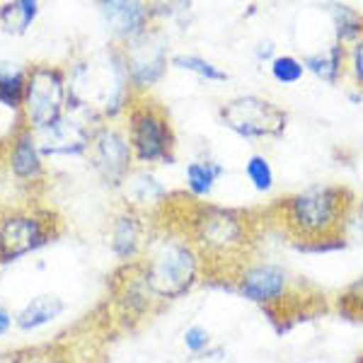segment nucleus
Listing matches in <instances>:
<instances>
[{"instance_id": "cd10ccee", "label": "nucleus", "mask_w": 363, "mask_h": 363, "mask_svg": "<svg viewBox=\"0 0 363 363\" xmlns=\"http://www.w3.org/2000/svg\"><path fill=\"white\" fill-rule=\"evenodd\" d=\"M186 363H235V359H233V351H228L225 347H211L203 354L191 356Z\"/></svg>"}, {"instance_id": "f257e3e1", "label": "nucleus", "mask_w": 363, "mask_h": 363, "mask_svg": "<svg viewBox=\"0 0 363 363\" xmlns=\"http://www.w3.org/2000/svg\"><path fill=\"white\" fill-rule=\"evenodd\" d=\"M281 223L301 250L330 252L344 247V228L354 211L347 186L315 184L279 201Z\"/></svg>"}, {"instance_id": "1a4fd4ad", "label": "nucleus", "mask_w": 363, "mask_h": 363, "mask_svg": "<svg viewBox=\"0 0 363 363\" xmlns=\"http://www.w3.org/2000/svg\"><path fill=\"white\" fill-rule=\"evenodd\" d=\"M90 160L99 177L109 182L112 186H119L131 174L133 150L128 143V136L114 126H97L90 140Z\"/></svg>"}, {"instance_id": "5701e85b", "label": "nucleus", "mask_w": 363, "mask_h": 363, "mask_svg": "<svg viewBox=\"0 0 363 363\" xmlns=\"http://www.w3.org/2000/svg\"><path fill=\"white\" fill-rule=\"evenodd\" d=\"M245 177L250 179V184L255 186L259 194H267V191L274 189V182H277V174H274V167L269 162V157L255 153L245 160Z\"/></svg>"}, {"instance_id": "6e6552de", "label": "nucleus", "mask_w": 363, "mask_h": 363, "mask_svg": "<svg viewBox=\"0 0 363 363\" xmlns=\"http://www.w3.org/2000/svg\"><path fill=\"white\" fill-rule=\"evenodd\" d=\"M233 281H235V291L240 296L264 310L281 306L291 294V274L284 267L269 264V262L240 264Z\"/></svg>"}, {"instance_id": "c85d7f7f", "label": "nucleus", "mask_w": 363, "mask_h": 363, "mask_svg": "<svg viewBox=\"0 0 363 363\" xmlns=\"http://www.w3.org/2000/svg\"><path fill=\"white\" fill-rule=\"evenodd\" d=\"M257 58L259 61H267L269 58V63L277 58V46H274V42H262L259 46H257Z\"/></svg>"}, {"instance_id": "c756f323", "label": "nucleus", "mask_w": 363, "mask_h": 363, "mask_svg": "<svg viewBox=\"0 0 363 363\" xmlns=\"http://www.w3.org/2000/svg\"><path fill=\"white\" fill-rule=\"evenodd\" d=\"M10 322H13V318H10V313L5 310L3 306H0V335H5V332L10 330Z\"/></svg>"}, {"instance_id": "aec40b11", "label": "nucleus", "mask_w": 363, "mask_h": 363, "mask_svg": "<svg viewBox=\"0 0 363 363\" xmlns=\"http://www.w3.org/2000/svg\"><path fill=\"white\" fill-rule=\"evenodd\" d=\"M25 70H20L15 63H0V104L8 109H20L25 102Z\"/></svg>"}, {"instance_id": "4be33fe9", "label": "nucleus", "mask_w": 363, "mask_h": 363, "mask_svg": "<svg viewBox=\"0 0 363 363\" xmlns=\"http://www.w3.org/2000/svg\"><path fill=\"white\" fill-rule=\"evenodd\" d=\"M172 66L179 70H186V73H194L199 78L208 80V83H225V80L230 78L220 66H216L213 61H208V58H203V56H196V54L172 56Z\"/></svg>"}, {"instance_id": "ddd939ff", "label": "nucleus", "mask_w": 363, "mask_h": 363, "mask_svg": "<svg viewBox=\"0 0 363 363\" xmlns=\"http://www.w3.org/2000/svg\"><path fill=\"white\" fill-rule=\"evenodd\" d=\"M95 128H90L85 121L73 119L70 114H63L54 126L39 131V150L54 155H73V153H87Z\"/></svg>"}, {"instance_id": "9d476101", "label": "nucleus", "mask_w": 363, "mask_h": 363, "mask_svg": "<svg viewBox=\"0 0 363 363\" xmlns=\"http://www.w3.org/2000/svg\"><path fill=\"white\" fill-rule=\"evenodd\" d=\"M124 61L131 85H136L138 90L143 87L155 85L162 78L167 68V49H165V39L155 32H145L138 39L126 44L124 51Z\"/></svg>"}, {"instance_id": "bb28decb", "label": "nucleus", "mask_w": 363, "mask_h": 363, "mask_svg": "<svg viewBox=\"0 0 363 363\" xmlns=\"http://www.w3.org/2000/svg\"><path fill=\"white\" fill-rule=\"evenodd\" d=\"M347 68L351 80H354V87L363 95V39L347 51Z\"/></svg>"}, {"instance_id": "dca6fc26", "label": "nucleus", "mask_w": 363, "mask_h": 363, "mask_svg": "<svg viewBox=\"0 0 363 363\" xmlns=\"http://www.w3.org/2000/svg\"><path fill=\"white\" fill-rule=\"evenodd\" d=\"M10 169H13L15 177L20 179H39L44 174V165H42V150H39L37 136L34 131H25L20 133L13 140V153H10Z\"/></svg>"}, {"instance_id": "0eeeda50", "label": "nucleus", "mask_w": 363, "mask_h": 363, "mask_svg": "<svg viewBox=\"0 0 363 363\" xmlns=\"http://www.w3.org/2000/svg\"><path fill=\"white\" fill-rule=\"evenodd\" d=\"M66 104V80L58 68L37 66L32 73H27L25 85V119L29 131H44L54 126L63 114Z\"/></svg>"}, {"instance_id": "f8f14e48", "label": "nucleus", "mask_w": 363, "mask_h": 363, "mask_svg": "<svg viewBox=\"0 0 363 363\" xmlns=\"http://www.w3.org/2000/svg\"><path fill=\"white\" fill-rule=\"evenodd\" d=\"M99 17H102L107 32L116 39L133 42L140 34L148 32L150 17L153 10L143 3H128V0H107V3H97Z\"/></svg>"}, {"instance_id": "423d86ee", "label": "nucleus", "mask_w": 363, "mask_h": 363, "mask_svg": "<svg viewBox=\"0 0 363 363\" xmlns=\"http://www.w3.org/2000/svg\"><path fill=\"white\" fill-rule=\"evenodd\" d=\"M220 121L245 140L281 138L289 128V114L277 102L259 95H238L220 107Z\"/></svg>"}, {"instance_id": "a878e982", "label": "nucleus", "mask_w": 363, "mask_h": 363, "mask_svg": "<svg viewBox=\"0 0 363 363\" xmlns=\"http://www.w3.org/2000/svg\"><path fill=\"white\" fill-rule=\"evenodd\" d=\"M182 344H184V349L189 351L191 356L196 354H203L206 349H211L213 344H211V332L206 327L201 325H189L184 330V335H182Z\"/></svg>"}, {"instance_id": "39448f33", "label": "nucleus", "mask_w": 363, "mask_h": 363, "mask_svg": "<svg viewBox=\"0 0 363 363\" xmlns=\"http://www.w3.org/2000/svg\"><path fill=\"white\" fill-rule=\"evenodd\" d=\"M126 121V136L136 160L145 165L174 160V131L160 104L148 102V99L131 102Z\"/></svg>"}, {"instance_id": "412c9836", "label": "nucleus", "mask_w": 363, "mask_h": 363, "mask_svg": "<svg viewBox=\"0 0 363 363\" xmlns=\"http://www.w3.org/2000/svg\"><path fill=\"white\" fill-rule=\"evenodd\" d=\"M37 3L32 0H15L0 8V27L8 34H25L32 20L37 17Z\"/></svg>"}, {"instance_id": "2f4dec72", "label": "nucleus", "mask_w": 363, "mask_h": 363, "mask_svg": "<svg viewBox=\"0 0 363 363\" xmlns=\"http://www.w3.org/2000/svg\"><path fill=\"white\" fill-rule=\"evenodd\" d=\"M359 211H361V220H363V203H361V208H359Z\"/></svg>"}, {"instance_id": "f3484780", "label": "nucleus", "mask_w": 363, "mask_h": 363, "mask_svg": "<svg viewBox=\"0 0 363 363\" xmlns=\"http://www.w3.org/2000/svg\"><path fill=\"white\" fill-rule=\"evenodd\" d=\"M330 8V17L332 25H335V42H339L342 46L351 49L356 42L363 39V15L351 5H327Z\"/></svg>"}, {"instance_id": "9b49d317", "label": "nucleus", "mask_w": 363, "mask_h": 363, "mask_svg": "<svg viewBox=\"0 0 363 363\" xmlns=\"http://www.w3.org/2000/svg\"><path fill=\"white\" fill-rule=\"evenodd\" d=\"M46 240V223L27 211H8L0 216V259L10 262L27 255Z\"/></svg>"}, {"instance_id": "4468645a", "label": "nucleus", "mask_w": 363, "mask_h": 363, "mask_svg": "<svg viewBox=\"0 0 363 363\" xmlns=\"http://www.w3.org/2000/svg\"><path fill=\"white\" fill-rule=\"evenodd\" d=\"M145 240V225L138 211L126 208L121 211L112 223V233H109V247L119 259H136L143 250Z\"/></svg>"}, {"instance_id": "20e7f679", "label": "nucleus", "mask_w": 363, "mask_h": 363, "mask_svg": "<svg viewBox=\"0 0 363 363\" xmlns=\"http://www.w3.org/2000/svg\"><path fill=\"white\" fill-rule=\"evenodd\" d=\"M201 267L203 257L191 240L167 238L150 250L148 262L140 269L150 296L160 301H174L194 289L201 279Z\"/></svg>"}, {"instance_id": "7ed1b4c3", "label": "nucleus", "mask_w": 363, "mask_h": 363, "mask_svg": "<svg viewBox=\"0 0 363 363\" xmlns=\"http://www.w3.org/2000/svg\"><path fill=\"white\" fill-rule=\"evenodd\" d=\"M189 235L203 259L238 262L255 240V223L247 211L201 203L191 216Z\"/></svg>"}, {"instance_id": "7c9ffc66", "label": "nucleus", "mask_w": 363, "mask_h": 363, "mask_svg": "<svg viewBox=\"0 0 363 363\" xmlns=\"http://www.w3.org/2000/svg\"><path fill=\"white\" fill-rule=\"evenodd\" d=\"M361 289H363V286H361ZM347 306L356 308V310L361 313V318H363V296H361V298H356V301H349V298H347Z\"/></svg>"}, {"instance_id": "6ab92c4d", "label": "nucleus", "mask_w": 363, "mask_h": 363, "mask_svg": "<svg viewBox=\"0 0 363 363\" xmlns=\"http://www.w3.org/2000/svg\"><path fill=\"white\" fill-rule=\"evenodd\" d=\"M63 313V301L56 296H39L29 301L17 315V327L20 330H37V327L49 325Z\"/></svg>"}, {"instance_id": "b1692460", "label": "nucleus", "mask_w": 363, "mask_h": 363, "mask_svg": "<svg viewBox=\"0 0 363 363\" xmlns=\"http://www.w3.org/2000/svg\"><path fill=\"white\" fill-rule=\"evenodd\" d=\"M128 196H131L136 203H157L167 196V191L153 174L138 172V174H133L131 182H128Z\"/></svg>"}, {"instance_id": "a211bd4d", "label": "nucleus", "mask_w": 363, "mask_h": 363, "mask_svg": "<svg viewBox=\"0 0 363 363\" xmlns=\"http://www.w3.org/2000/svg\"><path fill=\"white\" fill-rule=\"evenodd\" d=\"M225 174V167L216 160H194L184 167V182L191 196L203 199L213 191L216 182Z\"/></svg>"}, {"instance_id": "f03ea898", "label": "nucleus", "mask_w": 363, "mask_h": 363, "mask_svg": "<svg viewBox=\"0 0 363 363\" xmlns=\"http://www.w3.org/2000/svg\"><path fill=\"white\" fill-rule=\"evenodd\" d=\"M73 97L78 107L104 116H116L131 107V78L124 51L116 46L99 51L83 66L75 68Z\"/></svg>"}, {"instance_id": "393cba45", "label": "nucleus", "mask_w": 363, "mask_h": 363, "mask_svg": "<svg viewBox=\"0 0 363 363\" xmlns=\"http://www.w3.org/2000/svg\"><path fill=\"white\" fill-rule=\"evenodd\" d=\"M269 73H272V78L281 85H296V83H301L303 75H306V66H303L301 58H296L291 54H279L269 63Z\"/></svg>"}, {"instance_id": "2eb2a0df", "label": "nucleus", "mask_w": 363, "mask_h": 363, "mask_svg": "<svg viewBox=\"0 0 363 363\" xmlns=\"http://www.w3.org/2000/svg\"><path fill=\"white\" fill-rule=\"evenodd\" d=\"M347 51H349L347 46L332 42L330 46H322L320 51L306 54L301 61H303V66H306V73L315 75L322 83L335 85L342 80L344 70H347Z\"/></svg>"}]
</instances>
